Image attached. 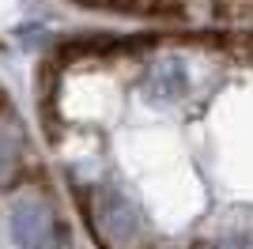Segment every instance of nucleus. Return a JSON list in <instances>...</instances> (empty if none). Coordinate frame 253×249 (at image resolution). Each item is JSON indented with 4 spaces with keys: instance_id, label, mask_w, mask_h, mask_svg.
Returning a JSON list of instances; mask_svg holds the SVG:
<instances>
[{
    "instance_id": "obj_1",
    "label": "nucleus",
    "mask_w": 253,
    "mask_h": 249,
    "mask_svg": "<svg viewBox=\"0 0 253 249\" xmlns=\"http://www.w3.org/2000/svg\"><path fill=\"white\" fill-rule=\"evenodd\" d=\"M4 230L11 249H68V230L57 208L38 193H19L11 200L4 211Z\"/></svg>"
},
{
    "instance_id": "obj_2",
    "label": "nucleus",
    "mask_w": 253,
    "mask_h": 249,
    "mask_svg": "<svg viewBox=\"0 0 253 249\" xmlns=\"http://www.w3.org/2000/svg\"><path fill=\"white\" fill-rule=\"evenodd\" d=\"M189 64L181 61V57H163V61H155L144 72V83H140V91H144V98L155 106H174L181 102L185 94H189Z\"/></svg>"
},
{
    "instance_id": "obj_3",
    "label": "nucleus",
    "mask_w": 253,
    "mask_h": 249,
    "mask_svg": "<svg viewBox=\"0 0 253 249\" xmlns=\"http://www.w3.org/2000/svg\"><path fill=\"white\" fill-rule=\"evenodd\" d=\"M19 170H23V151L15 144V136H8L0 128V189H8L19 181Z\"/></svg>"
}]
</instances>
